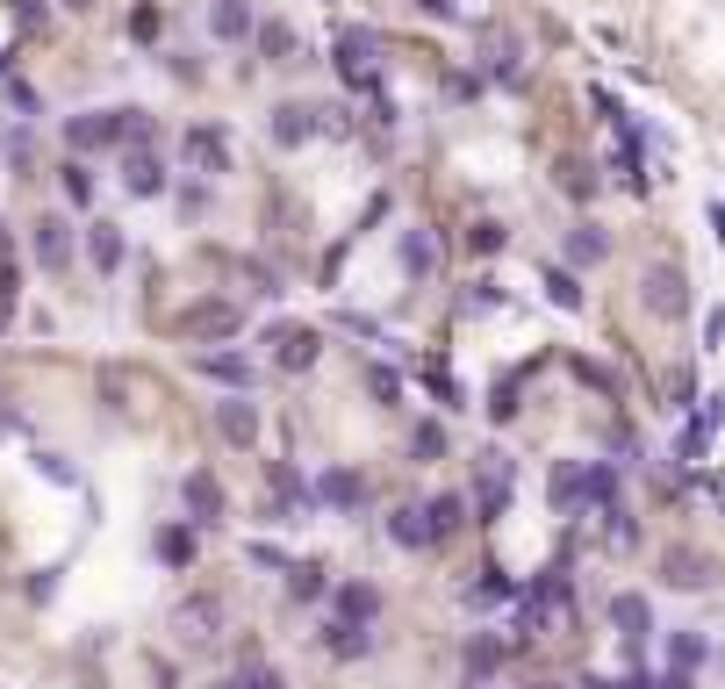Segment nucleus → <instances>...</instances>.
Returning <instances> with one entry per match:
<instances>
[{"instance_id":"nucleus-4","label":"nucleus","mask_w":725,"mask_h":689,"mask_svg":"<svg viewBox=\"0 0 725 689\" xmlns=\"http://www.w3.org/2000/svg\"><path fill=\"white\" fill-rule=\"evenodd\" d=\"M180 158H188L194 172H230V144H223V130H188V137H180Z\"/></svg>"},{"instance_id":"nucleus-10","label":"nucleus","mask_w":725,"mask_h":689,"mask_svg":"<svg viewBox=\"0 0 725 689\" xmlns=\"http://www.w3.org/2000/svg\"><path fill=\"white\" fill-rule=\"evenodd\" d=\"M388 539H396V546H432V517H424V503H396Z\"/></svg>"},{"instance_id":"nucleus-32","label":"nucleus","mask_w":725,"mask_h":689,"mask_svg":"<svg viewBox=\"0 0 725 689\" xmlns=\"http://www.w3.org/2000/svg\"><path fill=\"white\" fill-rule=\"evenodd\" d=\"M575 374H582L589 388H596V396H611V402H618V374H611V366H589V360H582Z\"/></svg>"},{"instance_id":"nucleus-5","label":"nucleus","mask_w":725,"mask_h":689,"mask_svg":"<svg viewBox=\"0 0 725 689\" xmlns=\"http://www.w3.org/2000/svg\"><path fill=\"white\" fill-rule=\"evenodd\" d=\"M316 116H324V108H310V101H280V108H274V144H310L316 130H324Z\"/></svg>"},{"instance_id":"nucleus-26","label":"nucleus","mask_w":725,"mask_h":689,"mask_svg":"<svg viewBox=\"0 0 725 689\" xmlns=\"http://www.w3.org/2000/svg\"><path fill=\"white\" fill-rule=\"evenodd\" d=\"M704 654H711V646H704V639H697V632H682V639H675V646H668L675 675H682V668H697V661H704Z\"/></svg>"},{"instance_id":"nucleus-36","label":"nucleus","mask_w":725,"mask_h":689,"mask_svg":"<svg viewBox=\"0 0 725 689\" xmlns=\"http://www.w3.org/2000/svg\"><path fill=\"white\" fill-rule=\"evenodd\" d=\"M467 244H474V252H496L503 230H496V223H474V230H467Z\"/></svg>"},{"instance_id":"nucleus-42","label":"nucleus","mask_w":725,"mask_h":689,"mask_svg":"<svg viewBox=\"0 0 725 689\" xmlns=\"http://www.w3.org/2000/svg\"><path fill=\"white\" fill-rule=\"evenodd\" d=\"M539 689H560V682H539Z\"/></svg>"},{"instance_id":"nucleus-38","label":"nucleus","mask_w":725,"mask_h":689,"mask_svg":"<svg viewBox=\"0 0 725 689\" xmlns=\"http://www.w3.org/2000/svg\"><path fill=\"white\" fill-rule=\"evenodd\" d=\"M15 15H22V29H36V22H44V8H36V0H15Z\"/></svg>"},{"instance_id":"nucleus-37","label":"nucleus","mask_w":725,"mask_h":689,"mask_svg":"<svg viewBox=\"0 0 725 689\" xmlns=\"http://www.w3.org/2000/svg\"><path fill=\"white\" fill-rule=\"evenodd\" d=\"M560 180H568V194H596V172H582V166H568Z\"/></svg>"},{"instance_id":"nucleus-14","label":"nucleus","mask_w":725,"mask_h":689,"mask_svg":"<svg viewBox=\"0 0 725 689\" xmlns=\"http://www.w3.org/2000/svg\"><path fill=\"white\" fill-rule=\"evenodd\" d=\"M188 510H194V524H216V517H223V488H216V474H188Z\"/></svg>"},{"instance_id":"nucleus-22","label":"nucleus","mask_w":725,"mask_h":689,"mask_svg":"<svg viewBox=\"0 0 725 689\" xmlns=\"http://www.w3.org/2000/svg\"><path fill=\"white\" fill-rule=\"evenodd\" d=\"M604 252H611V238H604V230H596V223L568 230V258H575V266H596V258H604Z\"/></svg>"},{"instance_id":"nucleus-24","label":"nucleus","mask_w":725,"mask_h":689,"mask_svg":"<svg viewBox=\"0 0 725 689\" xmlns=\"http://www.w3.org/2000/svg\"><path fill=\"white\" fill-rule=\"evenodd\" d=\"M496 661H503L496 639H474V646H467V682H488V675H496Z\"/></svg>"},{"instance_id":"nucleus-39","label":"nucleus","mask_w":725,"mask_h":689,"mask_svg":"<svg viewBox=\"0 0 725 689\" xmlns=\"http://www.w3.org/2000/svg\"><path fill=\"white\" fill-rule=\"evenodd\" d=\"M424 15H438V22H452V15H460V8H452V0H424Z\"/></svg>"},{"instance_id":"nucleus-6","label":"nucleus","mask_w":725,"mask_h":689,"mask_svg":"<svg viewBox=\"0 0 725 689\" xmlns=\"http://www.w3.org/2000/svg\"><path fill=\"white\" fill-rule=\"evenodd\" d=\"M474 474H482V517H496L510 503V460L503 452H474Z\"/></svg>"},{"instance_id":"nucleus-28","label":"nucleus","mask_w":725,"mask_h":689,"mask_svg":"<svg viewBox=\"0 0 725 689\" xmlns=\"http://www.w3.org/2000/svg\"><path fill=\"white\" fill-rule=\"evenodd\" d=\"M330 654H366V632L338 618V625H330Z\"/></svg>"},{"instance_id":"nucleus-1","label":"nucleus","mask_w":725,"mask_h":689,"mask_svg":"<svg viewBox=\"0 0 725 689\" xmlns=\"http://www.w3.org/2000/svg\"><path fill=\"white\" fill-rule=\"evenodd\" d=\"M639 302H647L661 324H682V316H690V294H682V266H675V258H654V266L639 274Z\"/></svg>"},{"instance_id":"nucleus-23","label":"nucleus","mask_w":725,"mask_h":689,"mask_svg":"<svg viewBox=\"0 0 725 689\" xmlns=\"http://www.w3.org/2000/svg\"><path fill=\"white\" fill-rule=\"evenodd\" d=\"M338 611H346V625H366L380 611V589H366V582H352V589H338Z\"/></svg>"},{"instance_id":"nucleus-30","label":"nucleus","mask_w":725,"mask_h":689,"mask_svg":"<svg viewBox=\"0 0 725 689\" xmlns=\"http://www.w3.org/2000/svg\"><path fill=\"white\" fill-rule=\"evenodd\" d=\"M410 452H416V460H438V452H446V431H438V424H416Z\"/></svg>"},{"instance_id":"nucleus-33","label":"nucleus","mask_w":725,"mask_h":689,"mask_svg":"<svg viewBox=\"0 0 725 689\" xmlns=\"http://www.w3.org/2000/svg\"><path fill=\"white\" fill-rule=\"evenodd\" d=\"M546 288H553V302H560V310H582V288H575L568 274H546Z\"/></svg>"},{"instance_id":"nucleus-11","label":"nucleus","mask_w":725,"mask_h":689,"mask_svg":"<svg viewBox=\"0 0 725 689\" xmlns=\"http://www.w3.org/2000/svg\"><path fill=\"white\" fill-rule=\"evenodd\" d=\"M216 431H223L230 446H252V438H259V410H252V402H223V410H216Z\"/></svg>"},{"instance_id":"nucleus-31","label":"nucleus","mask_w":725,"mask_h":689,"mask_svg":"<svg viewBox=\"0 0 725 689\" xmlns=\"http://www.w3.org/2000/svg\"><path fill=\"white\" fill-rule=\"evenodd\" d=\"M288 589L294 596H324V568H316V560L310 568H288Z\"/></svg>"},{"instance_id":"nucleus-20","label":"nucleus","mask_w":725,"mask_h":689,"mask_svg":"<svg viewBox=\"0 0 725 689\" xmlns=\"http://www.w3.org/2000/svg\"><path fill=\"white\" fill-rule=\"evenodd\" d=\"M661 568H668V582H675V589H697V582H704V575H711V568H704V560H697L690 546H668V553H661Z\"/></svg>"},{"instance_id":"nucleus-40","label":"nucleus","mask_w":725,"mask_h":689,"mask_svg":"<svg viewBox=\"0 0 725 689\" xmlns=\"http://www.w3.org/2000/svg\"><path fill=\"white\" fill-rule=\"evenodd\" d=\"M711 223H718V238H725V202H718V208H711Z\"/></svg>"},{"instance_id":"nucleus-15","label":"nucleus","mask_w":725,"mask_h":689,"mask_svg":"<svg viewBox=\"0 0 725 689\" xmlns=\"http://www.w3.org/2000/svg\"><path fill=\"white\" fill-rule=\"evenodd\" d=\"M611 625H618L625 639H647L654 632V611H647V596H611Z\"/></svg>"},{"instance_id":"nucleus-3","label":"nucleus","mask_w":725,"mask_h":689,"mask_svg":"<svg viewBox=\"0 0 725 689\" xmlns=\"http://www.w3.org/2000/svg\"><path fill=\"white\" fill-rule=\"evenodd\" d=\"M180 330H188V338H238L244 310H238V302H194V310L180 316Z\"/></svg>"},{"instance_id":"nucleus-2","label":"nucleus","mask_w":725,"mask_h":689,"mask_svg":"<svg viewBox=\"0 0 725 689\" xmlns=\"http://www.w3.org/2000/svg\"><path fill=\"white\" fill-rule=\"evenodd\" d=\"M216 632H223V596H188L173 611V639H180V646H216Z\"/></svg>"},{"instance_id":"nucleus-18","label":"nucleus","mask_w":725,"mask_h":689,"mask_svg":"<svg viewBox=\"0 0 725 689\" xmlns=\"http://www.w3.org/2000/svg\"><path fill=\"white\" fill-rule=\"evenodd\" d=\"M87 258L101 266V274H116V266H122V230L116 223H94L87 230Z\"/></svg>"},{"instance_id":"nucleus-27","label":"nucleus","mask_w":725,"mask_h":689,"mask_svg":"<svg viewBox=\"0 0 725 689\" xmlns=\"http://www.w3.org/2000/svg\"><path fill=\"white\" fill-rule=\"evenodd\" d=\"M259 44H266V58H274V65H288V58H294V36L280 29V22H266V29H259Z\"/></svg>"},{"instance_id":"nucleus-41","label":"nucleus","mask_w":725,"mask_h":689,"mask_svg":"<svg viewBox=\"0 0 725 689\" xmlns=\"http://www.w3.org/2000/svg\"><path fill=\"white\" fill-rule=\"evenodd\" d=\"M65 8H94V0H65Z\"/></svg>"},{"instance_id":"nucleus-12","label":"nucleus","mask_w":725,"mask_h":689,"mask_svg":"<svg viewBox=\"0 0 725 689\" xmlns=\"http://www.w3.org/2000/svg\"><path fill=\"white\" fill-rule=\"evenodd\" d=\"M36 258H44V266H72V230L58 223V216H44V223H36Z\"/></svg>"},{"instance_id":"nucleus-8","label":"nucleus","mask_w":725,"mask_h":689,"mask_svg":"<svg viewBox=\"0 0 725 689\" xmlns=\"http://www.w3.org/2000/svg\"><path fill=\"white\" fill-rule=\"evenodd\" d=\"M122 188H130V194H166V166L137 144V152L122 158Z\"/></svg>"},{"instance_id":"nucleus-29","label":"nucleus","mask_w":725,"mask_h":689,"mask_svg":"<svg viewBox=\"0 0 725 689\" xmlns=\"http://www.w3.org/2000/svg\"><path fill=\"white\" fill-rule=\"evenodd\" d=\"M230 689H280V675L266 668V661H252V668H238V675H230Z\"/></svg>"},{"instance_id":"nucleus-13","label":"nucleus","mask_w":725,"mask_h":689,"mask_svg":"<svg viewBox=\"0 0 725 689\" xmlns=\"http://www.w3.org/2000/svg\"><path fill=\"white\" fill-rule=\"evenodd\" d=\"M316 496H324L330 510H352V503L366 496V482H360V474H352V467H330L324 482H316Z\"/></svg>"},{"instance_id":"nucleus-7","label":"nucleus","mask_w":725,"mask_h":689,"mask_svg":"<svg viewBox=\"0 0 725 689\" xmlns=\"http://www.w3.org/2000/svg\"><path fill=\"white\" fill-rule=\"evenodd\" d=\"M546 496H553V510L589 503V467H582V460H560V467H553V482H546Z\"/></svg>"},{"instance_id":"nucleus-19","label":"nucleus","mask_w":725,"mask_h":689,"mask_svg":"<svg viewBox=\"0 0 725 689\" xmlns=\"http://www.w3.org/2000/svg\"><path fill=\"white\" fill-rule=\"evenodd\" d=\"M424 517H432V546H438V539H452L467 524V503L460 496H432V503H424Z\"/></svg>"},{"instance_id":"nucleus-21","label":"nucleus","mask_w":725,"mask_h":689,"mask_svg":"<svg viewBox=\"0 0 725 689\" xmlns=\"http://www.w3.org/2000/svg\"><path fill=\"white\" fill-rule=\"evenodd\" d=\"M216 36H223V44H244V36H252V8H244V0H216Z\"/></svg>"},{"instance_id":"nucleus-9","label":"nucleus","mask_w":725,"mask_h":689,"mask_svg":"<svg viewBox=\"0 0 725 689\" xmlns=\"http://www.w3.org/2000/svg\"><path fill=\"white\" fill-rule=\"evenodd\" d=\"M274 344H280V366H310L316 352H324V338H316L310 324H280V330H274Z\"/></svg>"},{"instance_id":"nucleus-34","label":"nucleus","mask_w":725,"mask_h":689,"mask_svg":"<svg viewBox=\"0 0 725 689\" xmlns=\"http://www.w3.org/2000/svg\"><path fill=\"white\" fill-rule=\"evenodd\" d=\"M65 194H72V202H94V180H87V166H65Z\"/></svg>"},{"instance_id":"nucleus-25","label":"nucleus","mask_w":725,"mask_h":689,"mask_svg":"<svg viewBox=\"0 0 725 689\" xmlns=\"http://www.w3.org/2000/svg\"><path fill=\"white\" fill-rule=\"evenodd\" d=\"M158 560L188 568V560H194V532H158Z\"/></svg>"},{"instance_id":"nucleus-35","label":"nucleus","mask_w":725,"mask_h":689,"mask_svg":"<svg viewBox=\"0 0 725 689\" xmlns=\"http://www.w3.org/2000/svg\"><path fill=\"white\" fill-rule=\"evenodd\" d=\"M366 388H374L380 402H396V374H388V366H366Z\"/></svg>"},{"instance_id":"nucleus-16","label":"nucleus","mask_w":725,"mask_h":689,"mask_svg":"<svg viewBox=\"0 0 725 689\" xmlns=\"http://www.w3.org/2000/svg\"><path fill=\"white\" fill-rule=\"evenodd\" d=\"M402 266H410L416 280H432V274H438V244H432V230H402Z\"/></svg>"},{"instance_id":"nucleus-17","label":"nucleus","mask_w":725,"mask_h":689,"mask_svg":"<svg viewBox=\"0 0 725 689\" xmlns=\"http://www.w3.org/2000/svg\"><path fill=\"white\" fill-rule=\"evenodd\" d=\"M202 374L223 388H252V360H238V352H202Z\"/></svg>"}]
</instances>
